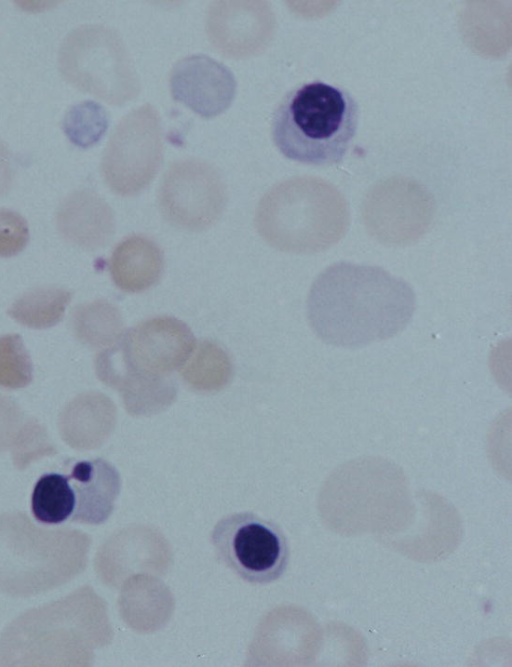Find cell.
<instances>
[{"instance_id":"obj_1","label":"cell","mask_w":512,"mask_h":667,"mask_svg":"<svg viewBox=\"0 0 512 667\" xmlns=\"http://www.w3.org/2000/svg\"><path fill=\"white\" fill-rule=\"evenodd\" d=\"M415 295L383 269L340 262L322 272L307 299L308 321L325 343L359 347L401 332L415 310Z\"/></svg>"},{"instance_id":"obj_2","label":"cell","mask_w":512,"mask_h":667,"mask_svg":"<svg viewBox=\"0 0 512 667\" xmlns=\"http://www.w3.org/2000/svg\"><path fill=\"white\" fill-rule=\"evenodd\" d=\"M358 121V104L346 89L316 80L284 95L272 115L271 137L290 160L332 166L345 157Z\"/></svg>"},{"instance_id":"obj_3","label":"cell","mask_w":512,"mask_h":667,"mask_svg":"<svg viewBox=\"0 0 512 667\" xmlns=\"http://www.w3.org/2000/svg\"><path fill=\"white\" fill-rule=\"evenodd\" d=\"M195 347L188 326L173 317L145 320L95 357L98 378L122 393L150 390L180 368Z\"/></svg>"},{"instance_id":"obj_4","label":"cell","mask_w":512,"mask_h":667,"mask_svg":"<svg viewBox=\"0 0 512 667\" xmlns=\"http://www.w3.org/2000/svg\"><path fill=\"white\" fill-rule=\"evenodd\" d=\"M324 184L310 177H294L271 187L255 211V227L273 248L289 253L325 250L343 235L345 226L324 216Z\"/></svg>"},{"instance_id":"obj_5","label":"cell","mask_w":512,"mask_h":667,"mask_svg":"<svg viewBox=\"0 0 512 667\" xmlns=\"http://www.w3.org/2000/svg\"><path fill=\"white\" fill-rule=\"evenodd\" d=\"M58 66L68 82L109 104H123L139 90L121 37L103 25H82L69 32L59 49Z\"/></svg>"},{"instance_id":"obj_6","label":"cell","mask_w":512,"mask_h":667,"mask_svg":"<svg viewBox=\"0 0 512 667\" xmlns=\"http://www.w3.org/2000/svg\"><path fill=\"white\" fill-rule=\"evenodd\" d=\"M217 559L246 583L268 585L286 571L290 550L282 528L251 511L220 518L210 532Z\"/></svg>"},{"instance_id":"obj_7","label":"cell","mask_w":512,"mask_h":667,"mask_svg":"<svg viewBox=\"0 0 512 667\" xmlns=\"http://www.w3.org/2000/svg\"><path fill=\"white\" fill-rule=\"evenodd\" d=\"M163 157L160 119L146 103L116 125L101 160L106 185L121 196L143 191L158 172Z\"/></svg>"},{"instance_id":"obj_8","label":"cell","mask_w":512,"mask_h":667,"mask_svg":"<svg viewBox=\"0 0 512 667\" xmlns=\"http://www.w3.org/2000/svg\"><path fill=\"white\" fill-rule=\"evenodd\" d=\"M227 188L208 162L186 158L172 163L157 194L163 218L175 228L197 232L218 221L227 204Z\"/></svg>"},{"instance_id":"obj_9","label":"cell","mask_w":512,"mask_h":667,"mask_svg":"<svg viewBox=\"0 0 512 667\" xmlns=\"http://www.w3.org/2000/svg\"><path fill=\"white\" fill-rule=\"evenodd\" d=\"M273 12L265 1H215L206 16L211 44L224 55L243 58L263 51L274 32Z\"/></svg>"},{"instance_id":"obj_10","label":"cell","mask_w":512,"mask_h":667,"mask_svg":"<svg viewBox=\"0 0 512 667\" xmlns=\"http://www.w3.org/2000/svg\"><path fill=\"white\" fill-rule=\"evenodd\" d=\"M170 88L175 100L200 116L210 118L229 107L236 82L222 63L205 55H192L174 65Z\"/></svg>"},{"instance_id":"obj_11","label":"cell","mask_w":512,"mask_h":667,"mask_svg":"<svg viewBox=\"0 0 512 667\" xmlns=\"http://www.w3.org/2000/svg\"><path fill=\"white\" fill-rule=\"evenodd\" d=\"M68 477L76 499L70 520L90 525L106 522L121 491L116 467L103 458L81 460L73 465Z\"/></svg>"},{"instance_id":"obj_12","label":"cell","mask_w":512,"mask_h":667,"mask_svg":"<svg viewBox=\"0 0 512 667\" xmlns=\"http://www.w3.org/2000/svg\"><path fill=\"white\" fill-rule=\"evenodd\" d=\"M56 225L70 244L85 250L104 247L114 234V216L106 201L89 190L69 194L59 205Z\"/></svg>"},{"instance_id":"obj_13","label":"cell","mask_w":512,"mask_h":667,"mask_svg":"<svg viewBox=\"0 0 512 667\" xmlns=\"http://www.w3.org/2000/svg\"><path fill=\"white\" fill-rule=\"evenodd\" d=\"M164 257L150 238L132 235L123 239L112 252L109 270L114 284L126 293L143 292L160 279Z\"/></svg>"},{"instance_id":"obj_14","label":"cell","mask_w":512,"mask_h":667,"mask_svg":"<svg viewBox=\"0 0 512 667\" xmlns=\"http://www.w3.org/2000/svg\"><path fill=\"white\" fill-rule=\"evenodd\" d=\"M71 297V293L62 287L39 286L17 298L7 313L23 326L46 329L62 320Z\"/></svg>"},{"instance_id":"obj_15","label":"cell","mask_w":512,"mask_h":667,"mask_svg":"<svg viewBox=\"0 0 512 667\" xmlns=\"http://www.w3.org/2000/svg\"><path fill=\"white\" fill-rule=\"evenodd\" d=\"M107 420V405L103 397L97 393H84L65 405L59 415L58 427L63 440L80 447Z\"/></svg>"},{"instance_id":"obj_16","label":"cell","mask_w":512,"mask_h":667,"mask_svg":"<svg viewBox=\"0 0 512 667\" xmlns=\"http://www.w3.org/2000/svg\"><path fill=\"white\" fill-rule=\"evenodd\" d=\"M75 505V494L68 475L46 473L38 479L31 496V510L37 521L60 524L71 518Z\"/></svg>"},{"instance_id":"obj_17","label":"cell","mask_w":512,"mask_h":667,"mask_svg":"<svg viewBox=\"0 0 512 667\" xmlns=\"http://www.w3.org/2000/svg\"><path fill=\"white\" fill-rule=\"evenodd\" d=\"M119 322L116 309L103 300L78 305L70 318L74 336L89 347L114 343L120 336Z\"/></svg>"},{"instance_id":"obj_18","label":"cell","mask_w":512,"mask_h":667,"mask_svg":"<svg viewBox=\"0 0 512 667\" xmlns=\"http://www.w3.org/2000/svg\"><path fill=\"white\" fill-rule=\"evenodd\" d=\"M183 378L202 387L222 386L231 374V362L227 353L212 341L196 345L181 366Z\"/></svg>"},{"instance_id":"obj_19","label":"cell","mask_w":512,"mask_h":667,"mask_svg":"<svg viewBox=\"0 0 512 667\" xmlns=\"http://www.w3.org/2000/svg\"><path fill=\"white\" fill-rule=\"evenodd\" d=\"M32 379V361L22 337L15 333L0 336V386L20 389Z\"/></svg>"},{"instance_id":"obj_20","label":"cell","mask_w":512,"mask_h":667,"mask_svg":"<svg viewBox=\"0 0 512 667\" xmlns=\"http://www.w3.org/2000/svg\"><path fill=\"white\" fill-rule=\"evenodd\" d=\"M29 228L18 212L0 208V257H12L28 244Z\"/></svg>"},{"instance_id":"obj_21","label":"cell","mask_w":512,"mask_h":667,"mask_svg":"<svg viewBox=\"0 0 512 667\" xmlns=\"http://www.w3.org/2000/svg\"><path fill=\"white\" fill-rule=\"evenodd\" d=\"M25 420L19 405L10 397L0 394V450L16 439Z\"/></svg>"},{"instance_id":"obj_22","label":"cell","mask_w":512,"mask_h":667,"mask_svg":"<svg viewBox=\"0 0 512 667\" xmlns=\"http://www.w3.org/2000/svg\"><path fill=\"white\" fill-rule=\"evenodd\" d=\"M10 151L0 138V198L10 189L13 181V167Z\"/></svg>"}]
</instances>
